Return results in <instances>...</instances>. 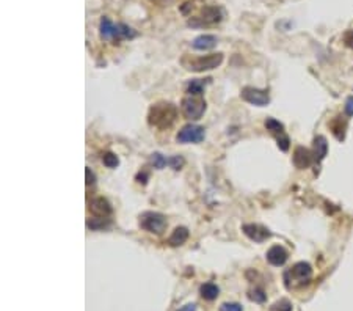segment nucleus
Segmentation results:
<instances>
[{"label": "nucleus", "mask_w": 353, "mask_h": 311, "mask_svg": "<svg viewBox=\"0 0 353 311\" xmlns=\"http://www.w3.org/2000/svg\"><path fill=\"white\" fill-rule=\"evenodd\" d=\"M327 153H328L327 139L322 137V135H317V137L314 139V159L317 162H322L325 159V156H327Z\"/></svg>", "instance_id": "obj_15"}, {"label": "nucleus", "mask_w": 353, "mask_h": 311, "mask_svg": "<svg viewBox=\"0 0 353 311\" xmlns=\"http://www.w3.org/2000/svg\"><path fill=\"white\" fill-rule=\"evenodd\" d=\"M168 165H170L173 170H181V167L184 165V159H182L181 156L168 157Z\"/></svg>", "instance_id": "obj_26"}, {"label": "nucleus", "mask_w": 353, "mask_h": 311, "mask_svg": "<svg viewBox=\"0 0 353 311\" xmlns=\"http://www.w3.org/2000/svg\"><path fill=\"white\" fill-rule=\"evenodd\" d=\"M242 99L247 101L253 105H259L264 107L270 102V96L265 90H259L254 87H245L242 90Z\"/></svg>", "instance_id": "obj_8"}, {"label": "nucleus", "mask_w": 353, "mask_h": 311, "mask_svg": "<svg viewBox=\"0 0 353 311\" xmlns=\"http://www.w3.org/2000/svg\"><path fill=\"white\" fill-rule=\"evenodd\" d=\"M176 118H178V109L170 102H157L154 104L148 113V123L157 129H170Z\"/></svg>", "instance_id": "obj_1"}, {"label": "nucleus", "mask_w": 353, "mask_h": 311, "mask_svg": "<svg viewBox=\"0 0 353 311\" xmlns=\"http://www.w3.org/2000/svg\"><path fill=\"white\" fill-rule=\"evenodd\" d=\"M242 231L247 237H250L254 242H264L265 239L270 237V231L267 228L261 226V225H254V223H247L242 226Z\"/></svg>", "instance_id": "obj_10"}, {"label": "nucleus", "mask_w": 353, "mask_h": 311, "mask_svg": "<svg viewBox=\"0 0 353 311\" xmlns=\"http://www.w3.org/2000/svg\"><path fill=\"white\" fill-rule=\"evenodd\" d=\"M181 110L187 119H199L206 112V101L199 96H192L188 94L181 102Z\"/></svg>", "instance_id": "obj_5"}, {"label": "nucleus", "mask_w": 353, "mask_h": 311, "mask_svg": "<svg viewBox=\"0 0 353 311\" xmlns=\"http://www.w3.org/2000/svg\"><path fill=\"white\" fill-rule=\"evenodd\" d=\"M345 112L347 115H353V98H348L345 102Z\"/></svg>", "instance_id": "obj_31"}, {"label": "nucleus", "mask_w": 353, "mask_h": 311, "mask_svg": "<svg viewBox=\"0 0 353 311\" xmlns=\"http://www.w3.org/2000/svg\"><path fill=\"white\" fill-rule=\"evenodd\" d=\"M102 160H104V165L108 167V168H116L119 165V159L113 153H105L104 157H102Z\"/></svg>", "instance_id": "obj_23"}, {"label": "nucleus", "mask_w": 353, "mask_h": 311, "mask_svg": "<svg viewBox=\"0 0 353 311\" xmlns=\"http://www.w3.org/2000/svg\"><path fill=\"white\" fill-rule=\"evenodd\" d=\"M179 311H196V305H195V303H187V305L182 306Z\"/></svg>", "instance_id": "obj_32"}, {"label": "nucleus", "mask_w": 353, "mask_h": 311, "mask_svg": "<svg viewBox=\"0 0 353 311\" xmlns=\"http://www.w3.org/2000/svg\"><path fill=\"white\" fill-rule=\"evenodd\" d=\"M344 44L347 46V47H350V49H353V29L351 30H347L345 33H344Z\"/></svg>", "instance_id": "obj_29"}, {"label": "nucleus", "mask_w": 353, "mask_h": 311, "mask_svg": "<svg viewBox=\"0 0 353 311\" xmlns=\"http://www.w3.org/2000/svg\"><path fill=\"white\" fill-rule=\"evenodd\" d=\"M271 311H292V305L288 300H279L275 305L270 306Z\"/></svg>", "instance_id": "obj_25"}, {"label": "nucleus", "mask_w": 353, "mask_h": 311, "mask_svg": "<svg viewBox=\"0 0 353 311\" xmlns=\"http://www.w3.org/2000/svg\"><path fill=\"white\" fill-rule=\"evenodd\" d=\"M265 128H267V131H270L271 134H278V135H283V134H284V126H283V123H279V121L275 119V118H267V119H265Z\"/></svg>", "instance_id": "obj_20"}, {"label": "nucleus", "mask_w": 353, "mask_h": 311, "mask_svg": "<svg viewBox=\"0 0 353 311\" xmlns=\"http://www.w3.org/2000/svg\"><path fill=\"white\" fill-rule=\"evenodd\" d=\"M199 292L202 295V299L206 300H215L217 297H219L220 294V289L217 285H214V283H204L201 288H199Z\"/></svg>", "instance_id": "obj_19"}, {"label": "nucleus", "mask_w": 353, "mask_h": 311, "mask_svg": "<svg viewBox=\"0 0 353 311\" xmlns=\"http://www.w3.org/2000/svg\"><path fill=\"white\" fill-rule=\"evenodd\" d=\"M288 258H289V253L283 245H273V247H270V250L267 252V261L271 266H276V267L283 266L284 263L288 261Z\"/></svg>", "instance_id": "obj_12"}, {"label": "nucleus", "mask_w": 353, "mask_h": 311, "mask_svg": "<svg viewBox=\"0 0 353 311\" xmlns=\"http://www.w3.org/2000/svg\"><path fill=\"white\" fill-rule=\"evenodd\" d=\"M345 128H347V123L345 121L341 118V116H336L331 123H330V129H331V132L334 134V137L337 139V140H344V137H345Z\"/></svg>", "instance_id": "obj_18"}, {"label": "nucleus", "mask_w": 353, "mask_h": 311, "mask_svg": "<svg viewBox=\"0 0 353 311\" xmlns=\"http://www.w3.org/2000/svg\"><path fill=\"white\" fill-rule=\"evenodd\" d=\"M85 176H87V185H93L94 182H96V176H94V173L91 171L90 167L85 168Z\"/></svg>", "instance_id": "obj_30"}, {"label": "nucleus", "mask_w": 353, "mask_h": 311, "mask_svg": "<svg viewBox=\"0 0 353 311\" xmlns=\"http://www.w3.org/2000/svg\"><path fill=\"white\" fill-rule=\"evenodd\" d=\"M108 225H110V220L105 219V217H98V219H93V220H88L87 222V226L90 229H93V231H98V229H104L107 228Z\"/></svg>", "instance_id": "obj_21"}, {"label": "nucleus", "mask_w": 353, "mask_h": 311, "mask_svg": "<svg viewBox=\"0 0 353 311\" xmlns=\"http://www.w3.org/2000/svg\"><path fill=\"white\" fill-rule=\"evenodd\" d=\"M250 299L254 300V302H257V303H264L265 299H267V295H265V292H264L262 289L254 288V291L250 292Z\"/></svg>", "instance_id": "obj_24"}, {"label": "nucleus", "mask_w": 353, "mask_h": 311, "mask_svg": "<svg viewBox=\"0 0 353 311\" xmlns=\"http://www.w3.org/2000/svg\"><path fill=\"white\" fill-rule=\"evenodd\" d=\"M151 164H153L156 168L162 170L165 165H168V157L162 156L160 153H154V154L151 156Z\"/></svg>", "instance_id": "obj_22"}, {"label": "nucleus", "mask_w": 353, "mask_h": 311, "mask_svg": "<svg viewBox=\"0 0 353 311\" xmlns=\"http://www.w3.org/2000/svg\"><path fill=\"white\" fill-rule=\"evenodd\" d=\"M187 239H188V229L185 226H178L173 231V234L168 237V244L171 247H178V245H182Z\"/></svg>", "instance_id": "obj_16"}, {"label": "nucleus", "mask_w": 353, "mask_h": 311, "mask_svg": "<svg viewBox=\"0 0 353 311\" xmlns=\"http://www.w3.org/2000/svg\"><path fill=\"white\" fill-rule=\"evenodd\" d=\"M278 146L281 151H288L289 150V137L288 135H278Z\"/></svg>", "instance_id": "obj_27"}, {"label": "nucleus", "mask_w": 353, "mask_h": 311, "mask_svg": "<svg viewBox=\"0 0 353 311\" xmlns=\"http://www.w3.org/2000/svg\"><path fill=\"white\" fill-rule=\"evenodd\" d=\"M223 19V11L219 7H202L199 15L188 21V25L192 27H209L219 24Z\"/></svg>", "instance_id": "obj_4"}, {"label": "nucleus", "mask_w": 353, "mask_h": 311, "mask_svg": "<svg viewBox=\"0 0 353 311\" xmlns=\"http://www.w3.org/2000/svg\"><path fill=\"white\" fill-rule=\"evenodd\" d=\"M99 32L101 38L105 39V41H121V39H132L137 36V32L132 27L126 24H113L107 16L101 19Z\"/></svg>", "instance_id": "obj_2"}, {"label": "nucleus", "mask_w": 353, "mask_h": 311, "mask_svg": "<svg viewBox=\"0 0 353 311\" xmlns=\"http://www.w3.org/2000/svg\"><path fill=\"white\" fill-rule=\"evenodd\" d=\"M204 128L196 125H187L176 135V140L179 143H199L204 140Z\"/></svg>", "instance_id": "obj_7"}, {"label": "nucleus", "mask_w": 353, "mask_h": 311, "mask_svg": "<svg viewBox=\"0 0 353 311\" xmlns=\"http://www.w3.org/2000/svg\"><path fill=\"white\" fill-rule=\"evenodd\" d=\"M90 211L96 215V217H107V215L112 214V208L108 205V201L102 197L93 198L90 201Z\"/></svg>", "instance_id": "obj_13"}, {"label": "nucleus", "mask_w": 353, "mask_h": 311, "mask_svg": "<svg viewBox=\"0 0 353 311\" xmlns=\"http://www.w3.org/2000/svg\"><path fill=\"white\" fill-rule=\"evenodd\" d=\"M140 226L149 233L162 234L167 228V219L164 214L159 212H143L140 215Z\"/></svg>", "instance_id": "obj_6"}, {"label": "nucleus", "mask_w": 353, "mask_h": 311, "mask_svg": "<svg viewBox=\"0 0 353 311\" xmlns=\"http://www.w3.org/2000/svg\"><path fill=\"white\" fill-rule=\"evenodd\" d=\"M210 82V79H193L187 84V93L192 96H201V93L204 91V87Z\"/></svg>", "instance_id": "obj_17"}, {"label": "nucleus", "mask_w": 353, "mask_h": 311, "mask_svg": "<svg viewBox=\"0 0 353 311\" xmlns=\"http://www.w3.org/2000/svg\"><path fill=\"white\" fill-rule=\"evenodd\" d=\"M288 275H291L298 285H306L312 277V267L308 263H297L288 272Z\"/></svg>", "instance_id": "obj_9"}, {"label": "nucleus", "mask_w": 353, "mask_h": 311, "mask_svg": "<svg viewBox=\"0 0 353 311\" xmlns=\"http://www.w3.org/2000/svg\"><path fill=\"white\" fill-rule=\"evenodd\" d=\"M223 61V53H210L206 57H192V55H184L181 58V65L187 71L193 73H202V71H210L219 68Z\"/></svg>", "instance_id": "obj_3"}, {"label": "nucleus", "mask_w": 353, "mask_h": 311, "mask_svg": "<svg viewBox=\"0 0 353 311\" xmlns=\"http://www.w3.org/2000/svg\"><path fill=\"white\" fill-rule=\"evenodd\" d=\"M312 159H314V156H312L311 151L306 150L305 146H297L295 148V151H294V165L297 168H300V170L308 168L312 164Z\"/></svg>", "instance_id": "obj_11"}, {"label": "nucleus", "mask_w": 353, "mask_h": 311, "mask_svg": "<svg viewBox=\"0 0 353 311\" xmlns=\"http://www.w3.org/2000/svg\"><path fill=\"white\" fill-rule=\"evenodd\" d=\"M220 311H243V309H242V305L229 302V303H223L220 306Z\"/></svg>", "instance_id": "obj_28"}, {"label": "nucleus", "mask_w": 353, "mask_h": 311, "mask_svg": "<svg viewBox=\"0 0 353 311\" xmlns=\"http://www.w3.org/2000/svg\"><path fill=\"white\" fill-rule=\"evenodd\" d=\"M217 43H219V39L214 35H199L193 39L192 46L196 50H209V49H214Z\"/></svg>", "instance_id": "obj_14"}]
</instances>
